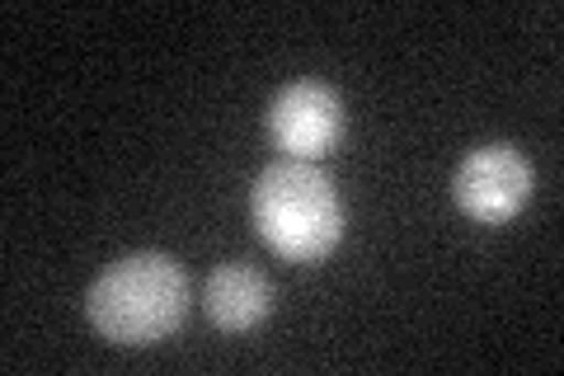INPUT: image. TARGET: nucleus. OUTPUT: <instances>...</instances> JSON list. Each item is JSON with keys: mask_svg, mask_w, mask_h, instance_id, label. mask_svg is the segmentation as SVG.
Here are the masks:
<instances>
[{"mask_svg": "<svg viewBox=\"0 0 564 376\" xmlns=\"http://www.w3.org/2000/svg\"><path fill=\"white\" fill-rule=\"evenodd\" d=\"M188 311V273L170 255H128L109 264L85 292V315L90 325L122 348L161 344L184 325Z\"/></svg>", "mask_w": 564, "mask_h": 376, "instance_id": "nucleus-2", "label": "nucleus"}, {"mask_svg": "<svg viewBox=\"0 0 564 376\" xmlns=\"http://www.w3.org/2000/svg\"><path fill=\"white\" fill-rule=\"evenodd\" d=\"M207 315L221 330H259L273 315V282L250 264H221L207 278Z\"/></svg>", "mask_w": 564, "mask_h": 376, "instance_id": "nucleus-5", "label": "nucleus"}, {"mask_svg": "<svg viewBox=\"0 0 564 376\" xmlns=\"http://www.w3.org/2000/svg\"><path fill=\"white\" fill-rule=\"evenodd\" d=\"M532 160H527L518 147L508 141H494V147H480L470 151L462 165H456V179H452V198L456 207L466 212L470 222L480 226H503L513 222L518 212L532 198Z\"/></svg>", "mask_w": 564, "mask_h": 376, "instance_id": "nucleus-3", "label": "nucleus"}, {"mask_svg": "<svg viewBox=\"0 0 564 376\" xmlns=\"http://www.w3.org/2000/svg\"><path fill=\"white\" fill-rule=\"evenodd\" d=\"M344 128H348L344 99L321 80L282 85L269 104V137L292 160H321L344 141Z\"/></svg>", "mask_w": 564, "mask_h": 376, "instance_id": "nucleus-4", "label": "nucleus"}, {"mask_svg": "<svg viewBox=\"0 0 564 376\" xmlns=\"http://www.w3.org/2000/svg\"><path fill=\"white\" fill-rule=\"evenodd\" d=\"M250 217L263 245L292 264H321L344 240L339 189L315 160L282 155L259 170L250 189Z\"/></svg>", "mask_w": 564, "mask_h": 376, "instance_id": "nucleus-1", "label": "nucleus"}]
</instances>
